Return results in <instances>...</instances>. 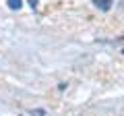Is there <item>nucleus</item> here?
<instances>
[{
	"label": "nucleus",
	"instance_id": "nucleus-1",
	"mask_svg": "<svg viewBox=\"0 0 124 116\" xmlns=\"http://www.w3.org/2000/svg\"><path fill=\"white\" fill-rule=\"evenodd\" d=\"M93 2H95V6L99 10H110L112 8V0H93Z\"/></svg>",
	"mask_w": 124,
	"mask_h": 116
},
{
	"label": "nucleus",
	"instance_id": "nucleus-2",
	"mask_svg": "<svg viewBox=\"0 0 124 116\" xmlns=\"http://www.w3.org/2000/svg\"><path fill=\"white\" fill-rule=\"evenodd\" d=\"M6 4H8V8H13V10H19L23 6V0H6Z\"/></svg>",
	"mask_w": 124,
	"mask_h": 116
},
{
	"label": "nucleus",
	"instance_id": "nucleus-3",
	"mask_svg": "<svg viewBox=\"0 0 124 116\" xmlns=\"http://www.w3.org/2000/svg\"><path fill=\"white\" fill-rule=\"evenodd\" d=\"M29 114H31V116H46V110H41V108H35V110H31Z\"/></svg>",
	"mask_w": 124,
	"mask_h": 116
},
{
	"label": "nucleus",
	"instance_id": "nucleus-4",
	"mask_svg": "<svg viewBox=\"0 0 124 116\" xmlns=\"http://www.w3.org/2000/svg\"><path fill=\"white\" fill-rule=\"evenodd\" d=\"M37 2H39V0H29V6H31V8H35Z\"/></svg>",
	"mask_w": 124,
	"mask_h": 116
}]
</instances>
